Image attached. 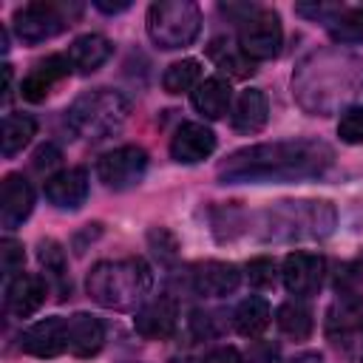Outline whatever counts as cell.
<instances>
[{
	"label": "cell",
	"mask_w": 363,
	"mask_h": 363,
	"mask_svg": "<svg viewBox=\"0 0 363 363\" xmlns=\"http://www.w3.org/2000/svg\"><path fill=\"white\" fill-rule=\"evenodd\" d=\"M247 281L258 289H267L275 284V261L272 258H252L247 264Z\"/></svg>",
	"instance_id": "cell-30"
},
{
	"label": "cell",
	"mask_w": 363,
	"mask_h": 363,
	"mask_svg": "<svg viewBox=\"0 0 363 363\" xmlns=\"http://www.w3.org/2000/svg\"><path fill=\"white\" fill-rule=\"evenodd\" d=\"M20 346L31 357H57L68 352V318L54 315L31 323L20 335Z\"/></svg>",
	"instance_id": "cell-9"
},
{
	"label": "cell",
	"mask_w": 363,
	"mask_h": 363,
	"mask_svg": "<svg viewBox=\"0 0 363 363\" xmlns=\"http://www.w3.org/2000/svg\"><path fill=\"white\" fill-rule=\"evenodd\" d=\"M48 204L57 210H79L88 199V170L85 167H68L45 179L43 187Z\"/></svg>",
	"instance_id": "cell-13"
},
{
	"label": "cell",
	"mask_w": 363,
	"mask_h": 363,
	"mask_svg": "<svg viewBox=\"0 0 363 363\" xmlns=\"http://www.w3.org/2000/svg\"><path fill=\"white\" fill-rule=\"evenodd\" d=\"M60 147H54V145H43V147H37V153H34V167L37 170H48V167H54L57 162H60Z\"/></svg>",
	"instance_id": "cell-34"
},
{
	"label": "cell",
	"mask_w": 363,
	"mask_h": 363,
	"mask_svg": "<svg viewBox=\"0 0 363 363\" xmlns=\"http://www.w3.org/2000/svg\"><path fill=\"white\" fill-rule=\"evenodd\" d=\"M190 102L193 108L207 116V119H221L227 111H230V102H233V91H230V82L221 79V77H207L201 79L193 94H190Z\"/></svg>",
	"instance_id": "cell-21"
},
{
	"label": "cell",
	"mask_w": 363,
	"mask_h": 363,
	"mask_svg": "<svg viewBox=\"0 0 363 363\" xmlns=\"http://www.w3.org/2000/svg\"><path fill=\"white\" fill-rule=\"evenodd\" d=\"M216 54V51H213ZM216 60H218V68L221 71H227L230 77H247V74H252L255 68H252V60L250 57H244L241 54V48H238V54H233V51H224V54H216Z\"/></svg>",
	"instance_id": "cell-33"
},
{
	"label": "cell",
	"mask_w": 363,
	"mask_h": 363,
	"mask_svg": "<svg viewBox=\"0 0 363 363\" xmlns=\"http://www.w3.org/2000/svg\"><path fill=\"white\" fill-rule=\"evenodd\" d=\"M71 60L68 57H62V54H51V57H45V60H40V62H34V68L23 77V82H20V94H23V99H28V102H43L45 96H48V91L60 82V79H65L68 74H71Z\"/></svg>",
	"instance_id": "cell-14"
},
{
	"label": "cell",
	"mask_w": 363,
	"mask_h": 363,
	"mask_svg": "<svg viewBox=\"0 0 363 363\" xmlns=\"http://www.w3.org/2000/svg\"><path fill=\"white\" fill-rule=\"evenodd\" d=\"M275 360H278V349L269 343H258L247 354V363H275Z\"/></svg>",
	"instance_id": "cell-35"
},
{
	"label": "cell",
	"mask_w": 363,
	"mask_h": 363,
	"mask_svg": "<svg viewBox=\"0 0 363 363\" xmlns=\"http://www.w3.org/2000/svg\"><path fill=\"white\" fill-rule=\"evenodd\" d=\"M45 295H48V284H45L40 275L17 272L14 278L6 281V309H9L14 318H28V315H34V312L45 303Z\"/></svg>",
	"instance_id": "cell-17"
},
{
	"label": "cell",
	"mask_w": 363,
	"mask_h": 363,
	"mask_svg": "<svg viewBox=\"0 0 363 363\" xmlns=\"http://www.w3.org/2000/svg\"><path fill=\"white\" fill-rule=\"evenodd\" d=\"M267 238H323L335 227V210L329 201H278L264 210Z\"/></svg>",
	"instance_id": "cell-4"
},
{
	"label": "cell",
	"mask_w": 363,
	"mask_h": 363,
	"mask_svg": "<svg viewBox=\"0 0 363 363\" xmlns=\"http://www.w3.org/2000/svg\"><path fill=\"white\" fill-rule=\"evenodd\" d=\"M37 258H40V264L45 267V272H48L51 278H57V281L65 278V252H62V247H60L54 238L40 241V247H37Z\"/></svg>",
	"instance_id": "cell-28"
},
{
	"label": "cell",
	"mask_w": 363,
	"mask_h": 363,
	"mask_svg": "<svg viewBox=\"0 0 363 363\" xmlns=\"http://www.w3.org/2000/svg\"><path fill=\"white\" fill-rule=\"evenodd\" d=\"M323 272H326V261L315 252H289L284 258V267H281V278H284L286 292H292L298 298L318 292L323 284Z\"/></svg>",
	"instance_id": "cell-10"
},
{
	"label": "cell",
	"mask_w": 363,
	"mask_h": 363,
	"mask_svg": "<svg viewBox=\"0 0 363 363\" xmlns=\"http://www.w3.org/2000/svg\"><path fill=\"white\" fill-rule=\"evenodd\" d=\"M357 326H363V306L354 301V298H343L332 306L329 312V320H326V329L329 335H349L354 332Z\"/></svg>",
	"instance_id": "cell-26"
},
{
	"label": "cell",
	"mask_w": 363,
	"mask_h": 363,
	"mask_svg": "<svg viewBox=\"0 0 363 363\" xmlns=\"http://www.w3.org/2000/svg\"><path fill=\"white\" fill-rule=\"evenodd\" d=\"M176 323H179V306L170 295H159L153 301H145L133 318V329L147 340L170 337L176 332Z\"/></svg>",
	"instance_id": "cell-11"
},
{
	"label": "cell",
	"mask_w": 363,
	"mask_h": 363,
	"mask_svg": "<svg viewBox=\"0 0 363 363\" xmlns=\"http://www.w3.org/2000/svg\"><path fill=\"white\" fill-rule=\"evenodd\" d=\"M105 346V323L88 312L68 318V352L74 357H94Z\"/></svg>",
	"instance_id": "cell-18"
},
{
	"label": "cell",
	"mask_w": 363,
	"mask_h": 363,
	"mask_svg": "<svg viewBox=\"0 0 363 363\" xmlns=\"http://www.w3.org/2000/svg\"><path fill=\"white\" fill-rule=\"evenodd\" d=\"M201 82V62L199 60H179L173 65H167V71L162 74V88L167 94H184Z\"/></svg>",
	"instance_id": "cell-25"
},
{
	"label": "cell",
	"mask_w": 363,
	"mask_h": 363,
	"mask_svg": "<svg viewBox=\"0 0 363 363\" xmlns=\"http://www.w3.org/2000/svg\"><path fill=\"white\" fill-rule=\"evenodd\" d=\"M23 261H26L23 244H17V241L6 238V241L0 244V264H3V275H6V278H14V275H17V269L23 267Z\"/></svg>",
	"instance_id": "cell-32"
},
{
	"label": "cell",
	"mask_w": 363,
	"mask_h": 363,
	"mask_svg": "<svg viewBox=\"0 0 363 363\" xmlns=\"http://www.w3.org/2000/svg\"><path fill=\"white\" fill-rule=\"evenodd\" d=\"M275 323H278V329H281L286 337H292V340H306V337L312 335V326H315L309 306H303L301 301H286V303H281L278 312H275Z\"/></svg>",
	"instance_id": "cell-23"
},
{
	"label": "cell",
	"mask_w": 363,
	"mask_h": 363,
	"mask_svg": "<svg viewBox=\"0 0 363 363\" xmlns=\"http://www.w3.org/2000/svg\"><path fill=\"white\" fill-rule=\"evenodd\" d=\"M329 31H332L337 40H343V43H360V40H363V6H360V9L340 11V14L332 20Z\"/></svg>",
	"instance_id": "cell-27"
},
{
	"label": "cell",
	"mask_w": 363,
	"mask_h": 363,
	"mask_svg": "<svg viewBox=\"0 0 363 363\" xmlns=\"http://www.w3.org/2000/svg\"><path fill=\"white\" fill-rule=\"evenodd\" d=\"M335 153L320 139H284L247 145L218 164L221 184H286L323 176Z\"/></svg>",
	"instance_id": "cell-1"
},
{
	"label": "cell",
	"mask_w": 363,
	"mask_h": 363,
	"mask_svg": "<svg viewBox=\"0 0 363 363\" xmlns=\"http://www.w3.org/2000/svg\"><path fill=\"white\" fill-rule=\"evenodd\" d=\"M241 284V272L230 261H204L193 269V292L201 298L233 295Z\"/></svg>",
	"instance_id": "cell-16"
},
{
	"label": "cell",
	"mask_w": 363,
	"mask_h": 363,
	"mask_svg": "<svg viewBox=\"0 0 363 363\" xmlns=\"http://www.w3.org/2000/svg\"><path fill=\"white\" fill-rule=\"evenodd\" d=\"M281 45H284V28H281V17L272 9H255L250 17L241 20L238 48L252 62L278 57Z\"/></svg>",
	"instance_id": "cell-7"
},
{
	"label": "cell",
	"mask_w": 363,
	"mask_h": 363,
	"mask_svg": "<svg viewBox=\"0 0 363 363\" xmlns=\"http://www.w3.org/2000/svg\"><path fill=\"white\" fill-rule=\"evenodd\" d=\"M37 133V122L28 113H6L3 119V156H17Z\"/></svg>",
	"instance_id": "cell-24"
},
{
	"label": "cell",
	"mask_w": 363,
	"mask_h": 363,
	"mask_svg": "<svg viewBox=\"0 0 363 363\" xmlns=\"http://www.w3.org/2000/svg\"><path fill=\"white\" fill-rule=\"evenodd\" d=\"M94 6H96L99 11H105V14H116V11H125L130 3H128V0H122V3H105V0H96Z\"/></svg>",
	"instance_id": "cell-37"
},
{
	"label": "cell",
	"mask_w": 363,
	"mask_h": 363,
	"mask_svg": "<svg viewBox=\"0 0 363 363\" xmlns=\"http://www.w3.org/2000/svg\"><path fill=\"white\" fill-rule=\"evenodd\" d=\"M201 363H241V354L233 346H218V349L207 352Z\"/></svg>",
	"instance_id": "cell-36"
},
{
	"label": "cell",
	"mask_w": 363,
	"mask_h": 363,
	"mask_svg": "<svg viewBox=\"0 0 363 363\" xmlns=\"http://www.w3.org/2000/svg\"><path fill=\"white\" fill-rule=\"evenodd\" d=\"M147 241H150V250H153L156 258H162V261H173V258H176L179 244H176V238H173L164 227L150 230V233H147Z\"/></svg>",
	"instance_id": "cell-31"
},
{
	"label": "cell",
	"mask_w": 363,
	"mask_h": 363,
	"mask_svg": "<svg viewBox=\"0 0 363 363\" xmlns=\"http://www.w3.org/2000/svg\"><path fill=\"white\" fill-rule=\"evenodd\" d=\"M77 14H79L77 3L68 6V3L34 0V3H26L14 11L11 26L23 43H45V40L57 37L60 31H65Z\"/></svg>",
	"instance_id": "cell-6"
},
{
	"label": "cell",
	"mask_w": 363,
	"mask_h": 363,
	"mask_svg": "<svg viewBox=\"0 0 363 363\" xmlns=\"http://www.w3.org/2000/svg\"><path fill=\"white\" fill-rule=\"evenodd\" d=\"M34 210V190L26 182V176L11 173L3 179V193H0V224L3 230H17Z\"/></svg>",
	"instance_id": "cell-15"
},
{
	"label": "cell",
	"mask_w": 363,
	"mask_h": 363,
	"mask_svg": "<svg viewBox=\"0 0 363 363\" xmlns=\"http://www.w3.org/2000/svg\"><path fill=\"white\" fill-rule=\"evenodd\" d=\"M360 363H363V357H360Z\"/></svg>",
	"instance_id": "cell-38"
},
{
	"label": "cell",
	"mask_w": 363,
	"mask_h": 363,
	"mask_svg": "<svg viewBox=\"0 0 363 363\" xmlns=\"http://www.w3.org/2000/svg\"><path fill=\"white\" fill-rule=\"evenodd\" d=\"M113 54V43L102 34H82L68 45V60L79 74H94L96 68H102Z\"/></svg>",
	"instance_id": "cell-19"
},
{
	"label": "cell",
	"mask_w": 363,
	"mask_h": 363,
	"mask_svg": "<svg viewBox=\"0 0 363 363\" xmlns=\"http://www.w3.org/2000/svg\"><path fill=\"white\" fill-rule=\"evenodd\" d=\"M216 150V133L201 122H182L170 139V156L179 164H199Z\"/></svg>",
	"instance_id": "cell-12"
},
{
	"label": "cell",
	"mask_w": 363,
	"mask_h": 363,
	"mask_svg": "<svg viewBox=\"0 0 363 363\" xmlns=\"http://www.w3.org/2000/svg\"><path fill=\"white\" fill-rule=\"evenodd\" d=\"M233 323H235V332L244 335V337H258L267 326H269V303L258 295H250L244 298L238 306H235V315H233Z\"/></svg>",
	"instance_id": "cell-22"
},
{
	"label": "cell",
	"mask_w": 363,
	"mask_h": 363,
	"mask_svg": "<svg viewBox=\"0 0 363 363\" xmlns=\"http://www.w3.org/2000/svg\"><path fill=\"white\" fill-rule=\"evenodd\" d=\"M267 119H269L267 94H264L261 88H247V91L238 96L235 108H233V116H230L233 130L250 136V133H258V130L267 125Z\"/></svg>",
	"instance_id": "cell-20"
},
{
	"label": "cell",
	"mask_w": 363,
	"mask_h": 363,
	"mask_svg": "<svg viewBox=\"0 0 363 363\" xmlns=\"http://www.w3.org/2000/svg\"><path fill=\"white\" fill-rule=\"evenodd\" d=\"M147 37L162 51L187 48L201 31V11L193 0H159L147 9Z\"/></svg>",
	"instance_id": "cell-5"
},
{
	"label": "cell",
	"mask_w": 363,
	"mask_h": 363,
	"mask_svg": "<svg viewBox=\"0 0 363 363\" xmlns=\"http://www.w3.org/2000/svg\"><path fill=\"white\" fill-rule=\"evenodd\" d=\"M128 113H130V102L119 91L94 88L79 94L68 105L65 122L82 139H105L128 122Z\"/></svg>",
	"instance_id": "cell-3"
},
{
	"label": "cell",
	"mask_w": 363,
	"mask_h": 363,
	"mask_svg": "<svg viewBox=\"0 0 363 363\" xmlns=\"http://www.w3.org/2000/svg\"><path fill=\"white\" fill-rule=\"evenodd\" d=\"M337 136L346 145H363V105H354L340 113L337 119Z\"/></svg>",
	"instance_id": "cell-29"
},
{
	"label": "cell",
	"mask_w": 363,
	"mask_h": 363,
	"mask_svg": "<svg viewBox=\"0 0 363 363\" xmlns=\"http://www.w3.org/2000/svg\"><path fill=\"white\" fill-rule=\"evenodd\" d=\"M88 295L105 309H136L145 303V295L153 286V272L142 258H116L99 261L88 272Z\"/></svg>",
	"instance_id": "cell-2"
},
{
	"label": "cell",
	"mask_w": 363,
	"mask_h": 363,
	"mask_svg": "<svg viewBox=\"0 0 363 363\" xmlns=\"http://www.w3.org/2000/svg\"><path fill=\"white\" fill-rule=\"evenodd\" d=\"M147 173V153L139 145H122L99 156L96 176L108 190H130Z\"/></svg>",
	"instance_id": "cell-8"
}]
</instances>
